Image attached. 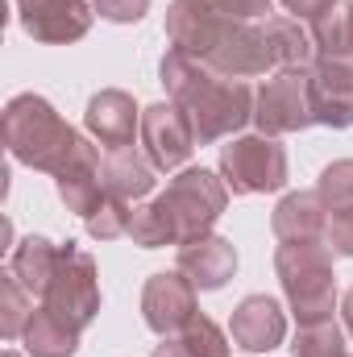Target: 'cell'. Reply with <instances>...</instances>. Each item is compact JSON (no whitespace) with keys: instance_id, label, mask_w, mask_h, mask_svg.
Returning a JSON list of instances; mask_svg holds the SVG:
<instances>
[{"instance_id":"cell-1","label":"cell","mask_w":353,"mask_h":357,"mask_svg":"<svg viewBox=\"0 0 353 357\" xmlns=\"http://www.w3.org/2000/svg\"><path fill=\"white\" fill-rule=\"evenodd\" d=\"M158 84L167 88V100L187 116V125L195 133V146H212V142L237 137L254 121L258 91L246 79H229V75L212 71L208 63L183 54L175 46L158 63Z\"/></svg>"},{"instance_id":"cell-2","label":"cell","mask_w":353,"mask_h":357,"mask_svg":"<svg viewBox=\"0 0 353 357\" xmlns=\"http://www.w3.org/2000/svg\"><path fill=\"white\" fill-rule=\"evenodd\" d=\"M75 142H80V133L59 116V108L46 96L21 91L4 104V146H8L13 162L54 175Z\"/></svg>"},{"instance_id":"cell-3","label":"cell","mask_w":353,"mask_h":357,"mask_svg":"<svg viewBox=\"0 0 353 357\" xmlns=\"http://www.w3.org/2000/svg\"><path fill=\"white\" fill-rule=\"evenodd\" d=\"M274 274L283 282L287 307L295 324H320L337 312V274H333V250L329 241L308 245H278L274 250Z\"/></svg>"},{"instance_id":"cell-4","label":"cell","mask_w":353,"mask_h":357,"mask_svg":"<svg viewBox=\"0 0 353 357\" xmlns=\"http://www.w3.org/2000/svg\"><path fill=\"white\" fill-rule=\"evenodd\" d=\"M154 204L167 212L171 229H175V245H187L195 237H208L212 225L225 216L229 208V187L225 178L208 167H183L163 195H154Z\"/></svg>"},{"instance_id":"cell-5","label":"cell","mask_w":353,"mask_h":357,"mask_svg":"<svg viewBox=\"0 0 353 357\" xmlns=\"http://www.w3.org/2000/svg\"><path fill=\"white\" fill-rule=\"evenodd\" d=\"M220 178L233 195H266L283 191L291 178L287 146L266 133H237L220 146Z\"/></svg>"},{"instance_id":"cell-6","label":"cell","mask_w":353,"mask_h":357,"mask_svg":"<svg viewBox=\"0 0 353 357\" xmlns=\"http://www.w3.org/2000/svg\"><path fill=\"white\" fill-rule=\"evenodd\" d=\"M42 307L80 333L100 316V270H96V258L88 250H80L75 241L59 245V266L42 295Z\"/></svg>"},{"instance_id":"cell-7","label":"cell","mask_w":353,"mask_h":357,"mask_svg":"<svg viewBox=\"0 0 353 357\" xmlns=\"http://www.w3.org/2000/svg\"><path fill=\"white\" fill-rule=\"evenodd\" d=\"M254 125L266 137L312 129L316 125V116H312V71H274L258 88Z\"/></svg>"},{"instance_id":"cell-8","label":"cell","mask_w":353,"mask_h":357,"mask_svg":"<svg viewBox=\"0 0 353 357\" xmlns=\"http://www.w3.org/2000/svg\"><path fill=\"white\" fill-rule=\"evenodd\" d=\"M137 137H142V150H146V158L154 162L158 175L183 171L191 150H195V133L171 100H158V104L142 108V133Z\"/></svg>"},{"instance_id":"cell-9","label":"cell","mask_w":353,"mask_h":357,"mask_svg":"<svg viewBox=\"0 0 353 357\" xmlns=\"http://www.w3.org/2000/svg\"><path fill=\"white\" fill-rule=\"evenodd\" d=\"M237 17H229L216 0H171L167 8V38L171 46L191 54V59H208L220 38L229 33Z\"/></svg>"},{"instance_id":"cell-10","label":"cell","mask_w":353,"mask_h":357,"mask_svg":"<svg viewBox=\"0 0 353 357\" xmlns=\"http://www.w3.org/2000/svg\"><path fill=\"white\" fill-rule=\"evenodd\" d=\"M200 312L195 303V287L183 270H158L146 278L142 287V320L150 333L158 337H175L187 328V320Z\"/></svg>"},{"instance_id":"cell-11","label":"cell","mask_w":353,"mask_h":357,"mask_svg":"<svg viewBox=\"0 0 353 357\" xmlns=\"http://www.w3.org/2000/svg\"><path fill=\"white\" fill-rule=\"evenodd\" d=\"M17 21L33 42L71 46L96 21V4L88 0H17Z\"/></svg>"},{"instance_id":"cell-12","label":"cell","mask_w":353,"mask_h":357,"mask_svg":"<svg viewBox=\"0 0 353 357\" xmlns=\"http://www.w3.org/2000/svg\"><path fill=\"white\" fill-rule=\"evenodd\" d=\"M54 187H59V199L67 204V212H75V216H88L104 199V158H100L96 137H80L71 146V154L54 171Z\"/></svg>"},{"instance_id":"cell-13","label":"cell","mask_w":353,"mask_h":357,"mask_svg":"<svg viewBox=\"0 0 353 357\" xmlns=\"http://www.w3.org/2000/svg\"><path fill=\"white\" fill-rule=\"evenodd\" d=\"M84 125H88V137H96L104 150H121V146H133V137L142 133V108L129 91L100 88L84 108Z\"/></svg>"},{"instance_id":"cell-14","label":"cell","mask_w":353,"mask_h":357,"mask_svg":"<svg viewBox=\"0 0 353 357\" xmlns=\"http://www.w3.org/2000/svg\"><path fill=\"white\" fill-rule=\"evenodd\" d=\"M229 333H233L237 349H246V354H270V349H278L287 341V312L270 295H246L233 307Z\"/></svg>"},{"instance_id":"cell-15","label":"cell","mask_w":353,"mask_h":357,"mask_svg":"<svg viewBox=\"0 0 353 357\" xmlns=\"http://www.w3.org/2000/svg\"><path fill=\"white\" fill-rule=\"evenodd\" d=\"M270 233L278 237V245H308V241H324L329 233V208L316 191H287L274 212H270Z\"/></svg>"},{"instance_id":"cell-16","label":"cell","mask_w":353,"mask_h":357,"mask_svg":"<svg viewBox=\"0 0 353 357\" xmlns=\"http://www.w3.org/2000/svg\"><path fill=\"white\" fill-rule=\"evenodd\" d=\"M195 291H220L233 274H237V250L229 237L220 233H208V237H195L187 245H179V266Z\"/></svg>"},{"instance_id":"cell-17","label":"cell","mask_w":353,"mask_h":357,"mask_svg":"<svg viewBox=\"0 0 353 357\" xmlns=\"http://www.w3.org/2000/svg\"><path fill=\"white\" fill-rule=\"evenodd\" d=\"M312 116L324 129H353V63L312 67Z\"/></svg>"},{"instance_id":"cell-18","label":"cell","mask_w":353,"mask_h":357,"mask_svg":"<svg viewBox=\"0 0 353 357\" xmlns=\"http://www.w3.org/2000/svg\"><path fill=\"white\" fill-rule=\"evenodd\" d=\"M154 183H158V171L142 146L104 150V195H117L125 204H142L154 191Z\"/></svg>"},{"instance_id":"cell-19","label":"cell","mask_w":353,"mask_h":357,"mask_svg":"<svg viewBox=\"0 0 353 357\" xmlns=\"http://www.w3.org/2000/svg\"><path fill=\"white\" fill-rule=\"evenodd\" d=\"M262 33H266V50H270L274 71H312L316 67V46H312V33L303 29V21L266 17Z\"/></svg>"},{"instance_id":"cell-20","label":"cell","mask_w":353,"mask_h":357,"mask_svg":"<svg viewBox=\"0 0 353 357\" xmlns=\"http://www.w3.org/2000/svg\"><path fill=\"white\" fill-rule=\"evenodd\" d=\"M54 266H59V245H54L50 237H38V233L21 237V241L13 245V254H8V270L17 274V282H21L38 303H42L50 278H54Z\"/></svg>"},{"instance_id":"cell-21","label":"cell","mask_w":353,"mask_h":357,"mask_svg":"<svg viewBox=\"0 0 353 357\" xmlns=\"http://www.w3.org/2000/svg\"><path fill=\"white\" fill-rule=\"evenodd\" d=\"M316 63H353V0H337L316 21H308Z\"/></svg>"},{"instance_id":"cell-22","label":"cell","mask_w":353,"mask_h":357,"mask_svg":"<svg viewBox=\"0 0 353 357\" xmlns=\"http://www.w3.org/2000/svg\"><path fill=\"white\" fill-rule=\"evenodd\" d=\"M80 328H71V324H63L54 312H46L42 303L33 307V316H29V324H25V354L29 357H75L80 354Z\"/></svg>"},{"instance_id":"cell-23","label":"cell","mask_w":353,"mask_h":357,"mask_svg":"<svg viewBox=\"0 0 353 357\" xmlns=\"http://www.w3.org/2000/svg\"><path fill=\"white\" fill-rule=\"evenodd\" d=\"M29 316H33V295L17 282L13 270L4 266L0 270V337L4 341H21Z\"/></svg>"},{"instance_id":"cell-24","label":"cell","mask_w":353,"mask_h":357,"mask_svg":"<svg viewBox=\"0 0 353 357\" xmlns=\"http://www.w3.org/2000/svg\"><path fill=\"white\" fill-rule=\"evenodd\" d=\"M295 357H350L345 349V328L337 320H320V324H299L295 341H291Z\"/></svg>"},{"instance_id":"cell-25","label":"cell","mask_w":353,"mask_h":357,"mask_svg":"<svg viewBox=\"0 0 353 357\" xmlns=\"http://www.w3.org/2000/svg\"><path fill=\"white\" fill-rule=\"evenodd\" d=\"M129 241L137 250H163L175 245V229L167 220V212L150 199V204H133V220H129Z\"/></svg>"},{"instance_id":"cell-26","label":"cell","mask_w":353,"mask_h":357,"mask_svg":"<svg viewBox=\"0 0 353 357\" xmlns=\"http://www.w3.org/2000/svg\"><path fill=\"white\" fill-rule=\"evenodd\" d=\"M316 195L324 199L329 216H350L353 212V158L329 162L316 178Z\"/></svg>"},{"instance_id":"cell-27","label":"cell","mask_w":353,"mask_h":357,"mask_svg":"<svg viewBox=\"0 0 353 357\" xmlns=\"http://www.w3.org/2000/svg\"><path fill=\"white\" fill-rule=\"evenodd\" d=\"M129 220H133V204H125V199H117V195H104L88 216H84L88 237H96V241L129 237Z\"/></svg>"},{"instance_id":"cell-28","label":"cell","mask_w":353,"mask_h":357,"mask_svg":"<svg viewBox=\"0 0 353 357\" xmlns=\"http://www.w3.org/2000/svg\"><path fill=\"white\" fill-rule=\"evenodd\" d=\"M179 337L187 341V349L195 357H229V349H233L229 337H225V328H220L212 316H204V312H195Z\"/></svg>"},{"instance_id":"cell-29","label":"cell","mask_w":353,"mask_h":357,"mask_svg":"<svg viewBox=\"0 0 353 357\" xmlns=\"http://www.w3.org/2000/svg\"><path fill=\"white\" fill-rule=\"evenodd\" d=\"M96 13L112 25H137L146 13H150V0H91Z\"/></svg>"},{"instance_id":"cell-30","label":"cell","mask_w":353,"mask_h":357,"mask_svg":"<svg viewBox=\"0 0 353 357\" xmlns=\"http://www.w3.org/2000/svg\"><path fill=\"white\" fill-rule=\"evenodd\" d=\"M329 250L337 258H353V212L350 216H329V233H324Z\"/></svg>"},{"instance_id":"cell-31","label":"cell","mask_w":353,"mask_h":357,"mask_svg":"<svg viewBox=\"0 0 353 357\" xmlns=\"http://www.w3.org/2000/svg\"><path fill=\"white\" fill-rule=\"evenodd\" d=\"M229 17H237V21H258L270 13V0H216Z\"/></svg>"},{"instance_id":"cell-32","label":"cell","mask_w":353,"mask_h":357,"mask_svg":"<svg viewBox=\"0 0 353 357\" xmlns=\"http://www.w3.org/2000/svg\"><path fill=\"white\" fill-rule=\"evenodd\" d=\"M278 4H283L295 21H316V17H320L324 8H333L337 0H278Z\"/></svg>"},{"instance_id":"cell-33","label":"cell","mask_w":353,"mask_h":357,"mask_svg":"<svg viewBox=\"0 0 353 357\" xmlns=\"http://www.w3.org/2000/svg\"><path fill=\"white\" fill-rule=\"evenodd\" d=\"M154 357H195L191 349H187V341L183 337H163V345H154Z\"/></svg>"},{"instance_id":"cell-34","label":"cell","mask_w":353,"mask_h":357,"mask_svg":"<svg viewBox=\"0 0 353 357\" xmlns=\"http://www.w3.org/2000/svg\"><path fill=\"white\" fill-rule=\"evenodd\" d=\"M341 316H345V333L353 337V287L345 291V299H341Z\"/></svg>"},{"instance_id":"cell-35","label":"cell","mask_w":353,"mask_h":357,"mask_svg":"<svg viewBox=\"0 0 353 357\" xmlns=\"http://www.w3.org/2000/svg\"><path fill=\"white\" fill-rule=\"evenodd\" d=\"M0 357H21V354H17V349H4V354H0Z\"/></svg>"}]
</instances>
